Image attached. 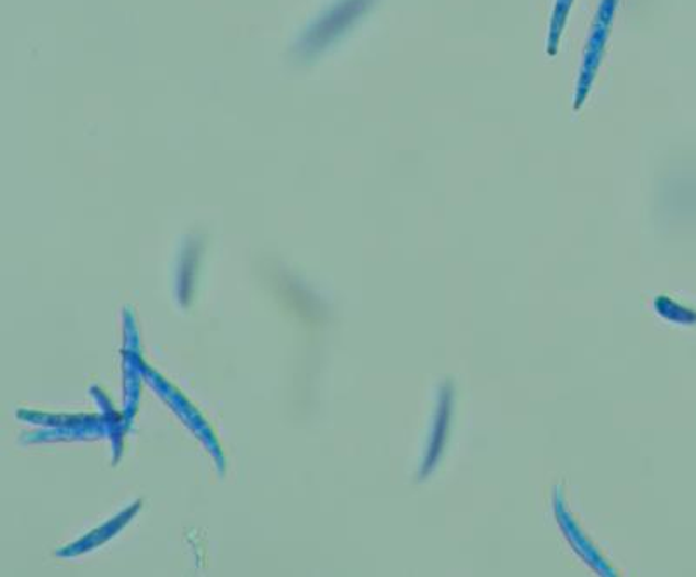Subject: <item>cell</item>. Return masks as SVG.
I'll use <instances>...</instances> for the list:
<instances>
[{
	"mask_svg": "<svg viewBox=\"0 0 696 577\" xmlns=\"http://www.w3.org/2000/svg\"><path fill=\"white\" fill-rule=\"evenodd\" d=\"M616 8H618V0H601L600 9L595 13L591 32L586 37L585 49H583L582 65H580L579 81H577V91H574V111H579L591 93L592 82H594L601 58H603L604 47L608 43Z\"/></svg>",
	"mask_w": 696,
	"mask_h": 577,
	"instance_id": "1",
	"label": "cell"
},
{
	"mask_svg": "<svg viewBox=\"0 0 696 577\" xmlns=\"http://www.w3.org/2000/svg\"><path fill=\"white\" fill-rule=\"evenodd\" d=\"M573 0H556L550 20L549 38H547V55L556 56L557 47L561 43V35L564 32L566 20L570 14Z\"/></svg>",
	"mask_w": 696,
	"mask_h": 577,
	"instance_id": "2",
	"label": "cell"
}]
</instances>
